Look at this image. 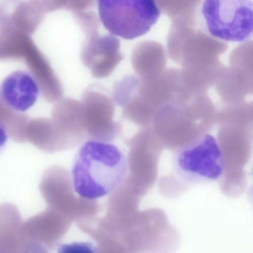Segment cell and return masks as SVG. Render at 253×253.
<instances>
[{
    "mask_svg": "<svg viewBox=\"0 0 253 253\" xmlns=\"http://www.w3.org/2000/svg\"><path fill=\"white\" fill-rule=\"evenodd\" d=\"M216 113L207 92L183 86L159 109L152 126L160 140L175 149L208 134L216 123Z\"/></svg>",
    "mask_w": 253,
    "mask_h": 253,
    "instance_id": "6da1fadb",
    "label": "cell"
},
{
    "mask_svg": "<svg viewBox=\"0 0 253 253\" xmlns=\"http://www.w3.org/2000/svg\"><path fill=\"white\" fill-rule=\"evenodd\" d=\"M127 169V159L116 145L88 140L80 148L73 163L74 190L84 199L104 197L121 185Z\"/></svg>",
    "mask_w": 253,
    "mask_h": 253,
    "instance_id": "7a4b0ae2",
    "label": "cell"
},
{
    "mask_svg": "<svg viewBox=\"0 0 253 253\" xmlns=\"http://www.w3.org/2000/svg\"><path fill=\"white\" fill-rule=\"evenodd\" d=\"M181 83V70L166 69L158 78L143 81L134 77L124 87L118 99L123 117L142 127L151 126L159 109Z\"/></svg>",
    "mask_w": 253,
    "mask_h": 253,
    "instance_id": "3957f363",
    "label": "cell"
},
{
    "mask_svg": "<svg viewBox=\"0 0 253 253\" xmlns=\"http://www.w3.org/2000/svg\"><path fill=\"white\" fill-rule=\"evenodd\" d=\"M201 29L223 42L253 38V0H203L198 10Z\"/></svg>",
    "mask_w": 253,
    "mask_h": 253,
    "instance_id": "277c9868",
    "label": "cell"
},
{
    "mask_svg": "<svg viewBox=\"0 0 253 253\" xmlns=\"http://www.w3.org/2000/svg\"><path fill=\"white\" fill-rule=\"evenodd\" d=\"M171 59L184 72L204 69L219 61L228 45L196 26L172 21L167 40Z\"/></svg>",
    "mask_w": 253,
    "mask_h": 253,
    "instance_id": "5b68a950",
    "label": "cell"
},
{
    "mask_svg": "<svg viewBox=\"0 0 253 253\" xmlns=\"http://www.w3.org/2000/svg\"><path fill=\"white\" fill-rule=\"evenodd\" d=\"M99 20L111 34L127 40L147 33L161 10L156 0H96Z\"/></svg>",
    "mask_w": 253,
    "mask_h": 253,
    "instance_id": "8992f818",
    "label": "cell"
},
{
    "mask_svg": "<svg viewBox=\"0 0 253 253\" xmlns=\"http://www.w3.org/2000/svg\"><path fill=\"white\" fill-rule=\"evenodd\" d=\"M172 161L178 178L191 185L215 181L224 171L221 148L209 134L174 149Z\"/></svg>",
    "mask_w": 253,
    "mask_h": 253,
    "instance_id": "52a82bcc",
    "label": "cell"
},
{
    "mask_svg": "<svg viewBox=\"0 0 253 253\" xmlns=\"http://www.w3.org/2000/svg\"><path fill=\"white\" fill-rule=\"evenodd\" d=\"M39 87L31 74L17 70L8 75L3 80L0 90L1 103L17 112H24L37 101Z\"/></svg>",
    "mask_w": 253,
    "mask_h": 253,
    "instance_id": "ba28073f",
    "label": "cell"
},
{
    "mask_svg": "<svg viewBox=\"0 0 253 253\" xmlns=\"http://www.w3.org/2000/svg\"><path fill=\"white\" fill-rule=\"evenodd\" d=\"M120 49V41L116 36L100 35L98 31L87 36L83 43V51L93 54L96 59L100 77L109 75L124 58Z\"/></svg>",
    "mask_w": 253,
    "mask_h": 253,
    "instance_id": "9c48e42d",
    "label": "cell"
},
{
    "mask_svg": "<svg viewBox=\"0 0 253 253\" xmlns=\"http://www.w3.org/2000/svg\"><path fill=\"white\" fill-rule=\"evenodd\" d=\"M131 64L136 76L143 81H151L160 77L166 70L167 55L159 42L146 41L134 49Z\"/></svg>",
    "mask_w": 253,
    "mask_h": 253,
    "instance_id": "30bf717a",
    "label": "cell"
},
{
    "mask_svg": "<svg viewBox=\"0 0 253 253\" xmlns=\"http://www.w3.org/2000/svg\"><path fill=\"white\" fill-rule=\"evenodd\" d=\"M229 67L237 74L247 95H253V41L239 44L229 56Z\"/></svg>",
    "mask_w": 253,
    "mask_h": 253,
    "instance_id": "8fae6325",
    "label": "cell"
},
{
    "mask_svg": "<svg viewBox=\"0 0 253 253\" xmlns=\"http://www.w3.org/2000/svg\"><path fill=\"white\" fill-rule=\"evenodd\" d=\"M215 85L216 92L225 105L243 101L247 95L237 74L230 67H225Z\"/></svg>",
    "mask_w": 253,
    "mask_h": 253,
    "instance_id": "7c38bea8",
    "label": "cell"
},
{
    "mask_svg": "<svg viewBox=\"0 0 253 253\" xmlns=\"http://www.w3.org/2000/svg\"><path fill=\"white\" fill-rule=\"evenodd\" d=\"M216 123L219 126L225 125L253 126V101L225 105L217 110Z\"/></svg>",
    "mask_w": 253,
    "mask_h": 253,
    "instance_id": "4fadbf2b",
    "label": "cell"
},
{
    "mask_svg": "<svg viewBox=\"0 0 253 253\" xmlns=\"http://www.w3.org/2000/svg\"></svg>",
    "mask_w": 253,
    "mask_h": 253,
    "instance_id": "5bb4252c",
    "label": "cell"
},
{
    "mask_svg": "<svg viewBox=\"0 0 253 253\" xmlns=\"http://www.w3.org/2000/svg\"></svg>",
    "mask_w": 253,
    "mask_h": 253,
    "instance_id": "9a60e30c",
    "label": "cell"
}]
</instances>
